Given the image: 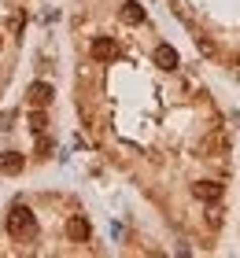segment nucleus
I'll use <instances>...</instances> for the list:
<instances>
[{"label":"nucleus","instance_id":"1","mask_svg":"<svg viewBox=\"0 0 240 258\" xmlns=\"http://www.w3.org/2000/svg\"><path fill=\"white\" fill-rule=\"evenodd\" d=\"M8 232L11 236H22V240H30L33 232H37V218H33V210L30 207H11V214H8Z\"/></svg>","mask_w":240,"mask_h":258},{"label":"nucleus","instance_id":"2","mask_svg":"<svg viewBox=\"0 0 240 258\" xmlns=\"http://www.w3.org/2000/svg\"><path fill=\"white\" fill-rule=\"evenodd\" d=\"M30 103L33 107H48V103H52V85H48V81H33L30 85Z\"/></svg>","mask_w":240,"mask_h":258},{"label":"nucleus","instance_id":"8","mask_svg":"<svg viewBox=\"0 0 240 258\" xmlns=\"http://www.w3.org/2000/svg\"><path fill=\"white\" fill-rule=\"evenodd\" d=\"M122 22H129V26H137V22H144V8L137 4V0H129V4L122 8Z\"/></svg>","mask_w":240,"mask_h":258},{"label":"nucleus","instance_id":"4","mask_svg":"<svg viewBox=\"0 0 240 258\" xmlns=\"http://www.w3.org/2000/svg\"><path fill=\"white\" fill-rule=\"evenodd\" d=\"M155 63H159L163 70H177L181 59H177V52L170 48V44H159V48H155Z\"/></svg>","mask_w":240,"mask_h":258},{"label":"nucleus","instance_id":"9","mask_svg":"<svg viewBox=\"0 0 240 258\" xmlns=\"http://www.w3.org/2000/svg\"><path fill=\"white\" fill-rule=\"evenodd\" d=\"M44 125H48V122H44V114H41V111H33V114H30V129H33V133H44Z\"/></svg>","mask_w":240,"mask_h":258},{"label":"nucleus","instance_id":"5","mask_svg":"<svg viewBox=\"0 0 240 258\" xmlns=\"http://www.w3.org/2000/svg\"><path fill=\"white\" fill-rule=\"evenodd\" d=\"M67 236L78 240V243L89 240V221H85V218H70V221H67Z\"/></svg>","mask_w":240,"mask_h":258},{"label":"nucleus","instance_id":"6","mask_svg":"<svg viewBox=\"0 0 240 258\" xmlns=\"http://www.w3.org/2000/svg\"><path fill=\"white\" fill-rule=\"evenodd\" d=\"M92 55H96V59H111V55H115V41L111 37H96L92 41Z\"/></svg>","mask_w":240,"mask_h":258},{"label":"nucleus","instance_id":"7","mask_svg":"<svg viewBox=\"0 0 240 258\" xmlns=\"http://www.w3.org/2000/svg\"><path fill=\"white\" fill-rule=\"evenodd\" d=\"M0 170L4 173H19L22 170V155L19 151H4V155H0Z\"/></svg>","mask_w":240,"mask_h":258},{"label":"nucleus","instance_id":"3","mask_svg":"<svg viewBox=\"0 0 240 258\" xmlns=\"http://www.w3.org/2000/svg\"><path fill=\"white\" fill-rule=\"evenodd\" d=\"M192 192H196V199H203V203H218L222 199V184L218 181H200Z\"/></svg>","mask_w":240,"mask_h":258}]
</instances>
